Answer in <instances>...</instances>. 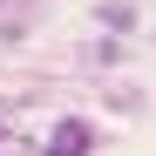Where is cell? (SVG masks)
Here are the masks:
<instances>
[{"label": "cell", "instance_id": "1", "mask_svg": "<svg viewBox=\"0 0 156 156\" xmlns=\"http://www.w3.org/2000/svg\"><path fill=\"white\" fill-rule=\"evenodd\" d=\"M88 143H95V129L88 122H55V136H48V156H88Z\"/></svg>", "mask_w": 156, "mask_h": 156}]
</instances>
